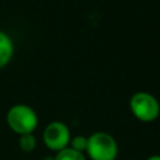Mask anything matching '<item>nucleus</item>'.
Masks as SVG:
<instances>
[{"mask_svg": "<svg viewBox=\"0 0 160 160\" xmlns=\"http://www.w3.org/2000/svg\"><path fill=\"white\" fill-rule=\"evenodd\" d=\"M6 122L9 128L19 134H32V131L38 128L39 119L36 111L25 104L12 105L6 114Z\"/></svg>", "mask_w": 160, "mask_h": 160, "instance_id": "f257e3e1", "label": "nucleus"}, {"mask_svg": "<svg viewBox=\"0 0 160 160\" xmlns=\"http://www.w3.org/2000/svg\"><path fill=\"white\" fill-rule=\"evenodd\" d=\"M118 152V142L109 132L96 131L88 138L86 154L91 160H115Z\"/></svg>", "mask_w": 160, "mask_h": 160, "instance_id": "f03ea898", "label": "nucleus"}, {"mask_svg": "<svg viewBox=\"0 0 160 160\" xmlns=\"http://www.w3.org/2000/svg\"><path fill=\"white\" fill-rule=\"evenodd\" d=\"M129 106L131 114L140 121L151 122L160 115V104L158 99L146 91H136L131 95Z\"/></svg>", "mask_w": 160, "mask_h": 160, "instance_id": "7ed1b4c3", "label": "nucleus"}, {"mask_svg": "<svg viewBox=\"0 0 160 160\" xmlns=\"http://www.w3.org/2000/svg\"><path fill=\"white\" fill-rule=\"evenodd\" d=\"M45 146L52 151H60L70 145L71 134L68 125L62 121H51L46 125L42 132Z\"/></svg>", "mask_w": 160, "mask_h": 160, "instance_id": "20e7f679", "label": "nucleus"}, {"mask_svg": "<svg viewBox=\"0 0 160 160\" xmlns=\"http://www.w3.org/2000/svg\"><path fill=\"white\" fill-rule=\"evenodd\" d=\"M14 55V42L9 34L0 30V69L6 66Z\"/></svg>", "mask_w": 160, "mask_h": 160, "instance_id": "39448f33", "label": "nucleus"}, {"mask_svg": "<svg viewBox=\"0 0 160 160\" xmlns=\"http://www.w3.org/2000/svg\"><path fill=\"white\" fill-rule=\"evenodd\" d=\"M54 160H86V158H85L84 152L76 151L72 148L68 146V148L58 151Z\"/></svg>", "mask_w": 160, "mask_h": 160, "instance_id": "423d86ee", "label": "nucleus"}, {"mask_svg": "<svg viewBox=\"0 0 160 160\" xmlns=\"http://www.w3.org/2000/svg\"><path fill=\"white\" fill-rule=\"evenodd\" d=\"M19 146L24 152H31L36 148V138L32 134H24L19 138Z\"/></svg>", "mask_w": 160, "mask_h": 160, "instance_id": "0eeeda50", "label": "nucleus"}, {"mask_svg": "<svg viewBox=\"0 0 160 160\" xmlns=\"http://www.w3.org/2000/svg\"><path fill=\"white\" fill-rule=\"evenodd\" d=\"M86 146H88V138H85L84 135H76L70 140V148H72L76 151L84 152L86 151Z\"/></svg>", "mask_w": 160, "mask_h": 160, "instance_id": "6e6552de", "label": "nucleus"}, {"mask_svg": "<svg viewBox=\"0 0 160 160\" xmlns=\"http://www.w3.org/2000/svg\"><path fill=\"white\" fill-rule=\"evenodd\" d=\"M146 160H160V155H151Z\"/></svg>", "mask_w": 160, "mask_h": 160, "instance_id": "1a4fd4ad", "label": "nucleus"}]
</instances>
